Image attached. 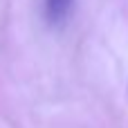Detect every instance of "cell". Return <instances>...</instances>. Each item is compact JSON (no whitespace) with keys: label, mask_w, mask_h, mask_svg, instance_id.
<instances>
[{"label":"cell","mask_w":128,"mask_h":128,"mask_svg":"<svg viewBox=\"0 0 128 128\" xmlns=\"http://www.w3.org/2000/svg\"><path fill=\"white\" fill-rule=\"evenodd\" d=\"M74 0H43V7H45V16L50 18V22H63L70 7H72Z\"/></svg>","instance_id":"obj_1"}]
</instances>
